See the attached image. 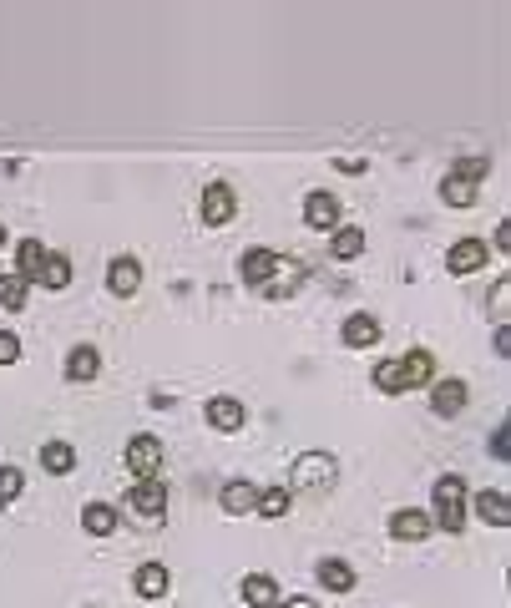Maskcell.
Masks as SVG:
<instances>
[{
    "mask_svg": "<svg viewBox=\"0 0 511 608\" xmlns=\"http://www.w3.org/2000/svg\"><path fill=\"white\" fill-rule=\"evenodd\" d=\"M486 173H491L486 158H461V163L441 178V198H446L451 208H471V203H476V178H486Z\"/></svg>",
    "mask_w": 511,
    "mask_h": 608,
    "instance_id": "6da1fadb",
    "label": "cell"
},
{
    "mask_svg": "<svg viewBox=\"0 0 511 608\" xmlns=\"http://www.w3.org/2000/svg\"><path fill=\"white\" fill-rule=\"evenodd\" d=\"M431 502H436V522H441L446 532H461V527H466V482H461L456 472H446V477L436 482Z\"/></svg>",
    "mask_w": 511,
    "mask_h": 608,
    "instance_id": "7a4b0ae2",
    "label": "cell"
},
{
    "mask_svg": "<svg viewBox=\"0 0 511 608\" xmlns=\"http://www.w3.org/2000/svg\"><path fill=\"white\" fill-rule=\"evenodd\" d=\"M127 467H132V477L137 482H162V441L157 436H132L127 441Z\"/></svg>",
    "mask_w": 511,
    "mask_h": 608,
    "instance_id": "3957f363",
    "label": "cell"
},
{
    "mask_svg": "<svg viewBox=\"0 0 511 608\" xmlns=\"http://www.w3.org/2000/svg\"><path fill=\"white\" fill-rule=\"evenodd\" d=\"M294 487L299 492H324L334 487V456L329 451H304L294 462Z\"/></svg>",
    "mask_w": 511,
    "mask_h": 608,
    "instance_id": "277c9868",
    "label": "cell"
},
{
    "mask_svg": "<svg viewBox=\"0 0 511 608\" xmlns=\"http://www.w3.org/2000/svg\"><path fill=\"white\" fill-rule=\"evenodd\" d=\"M198 213H203V228H223V223L238 213V193H233V183H208Z\"/></svg>",
    "mask_w": 511,
    "mask_h": 608,
    "instance_id": "5b68a950",
    "label": "cell"
},
{
    "mask_svg": "<svg viewBox=\"0 0 511 608\" xmlns=\"http://www.w3.org/2000/svg\"><path fill=\"white\" fill-rule=\"evenodd\" d=\"M127 512H132L137 522L167 517V487H162V482H137V487L127 492Z\"/></svg>",
    "mask_w": 511,
    "mask_h": 608,
    "instance_id": "8992f818",
    "label": "cell"
},
{
    "mask_svg": "<svg viewBox=\"0 0 511 608\" xmlns=\"http://www.w3.org/2000/svg\"><path fill=\"white\" fill-rule=\"evenodd\" d=\"M284 269V254H274V249H248L243 259H238V274H243V284H264L269 274H279Z\"/></svg>",
    "mask_w": 511,
    "mask_h": 608,
    "instance_id": "52a82bcc",
    "label": "cell"
},
{
    "mask_svg": "<svg viewBox=\"0 0 511 608\" xmlns=\"http://www.w3.org/2000/svg\"><path fill=\"white\" fill-rule=\"evenodd\" d=\"M304 223L319 228V234H324V228H339V198L324 193V188H314V193L304 198Z\"/></svg>",
    "mask_w": 511,
    "mask_h": 608,
    "instance_id": "ba28073f",
    "label": "cell"
},
{
    "mask_svg": "<svg viewBox=\"0 0 511 608\" xmlns=\"http://www.w3.org/2000/svg\"><path fill=\"white\" fill-rule=\"evenodd\" d=\"M395 365H400V386H405V391L431 386V375H436V355H431V350H410V355L395 360Z\"/></svg>",
    "mask_w": 511,
    "mask_h": 608,
    "instance_id": "9c48e42d",
    "label": "cell"
},
{
    "mask_svg": "<svg viewBox=\"0 0 511 608\" xmlns=\"http://www.w3.org/2000/svg\"><path fill=\"white\" fill-rule=\"evenodd\" d=\"M390 538H400V543H420L425 532H431V517L425 512H415V507H400V512H390Z\"/></svg>",
    "mask_w": 511,
    "mask_h": 608,
    "instance_id": "30bf717a",
    "label": "cell"
},
{
    "mask_svg": "<svg viewBox=\"0 0 511 608\" xmlns=\"http://www.w3.org/2000/svg\"><path fill=\"white\" fill-rule=\"evenodd\" d=\"M137 284H142V264H137L132 254H117V259L107 264V289L127 299V294H137Z\"/></svg>",
    "mask_w": 511,
    "mask_h": 608,
    "instance_id": "8fae6325",
    "label": "cell"
},
{
    "mask_svg": "<svg viewBox=\"0 0 511 608\" xmlns=\"http://www.w3.org/2000/svg\"><path fill=\"white\" fill-rule=\"evenodd\" d=\"M238 593H243V603H248V608H279V598H284V593H279V583H274L269 573H248Z\"/></svg>",
    "mask_w": 511,
    "mask_h": 608,
    "instance_id": "7c38bea8",
    "label": "cell"
},
{
    "mask_svg": "<svg viewBox=\"0 0 511 608\" xmlns=\"http://www.w3.org/2000/svg\"><path fill=\"white\" fill-rule=\"evenodd\" d=\"M243 421H248L243 401H233V396H213V401H208V426H213V431L228 436V431H238Z\"/></svg>",
    "mask_w": 511,
    "mask_h": 608,
    "instance_id": "4fadbf2b",
    "label": "cell"
},
{
    "mask_svg": "<svg viewBox=\"0 0 511 608\" xmlns=\"http://www.w3.org/2000/svg\"><path fill=\"white\" fill-rule=\"evenodd\" d=\"M132 588H137V598H167V588H173V573H167L162 563H142V568L132 573Z\"/></svg>",
    "mask_w": 511,
    "mask_h": 608,
    "instance_id": "5bb4252c",
    "label": "cell"
},
{
    "mask_svg": "<svg viewBox=\"0 0 511 608\" xmlns=\"http://www.w3.org/2000/svg\"><path fill=\"white\" fill-rule=\"evenodd\" d=\"M446 264H451V274H476L486 264V244L481 239H456L451 254H446Z\"/></svg>",
    "mask_w": 511,
    "mask_h": 608,
    "instance_id": "9a60e30c",
    "label": "cell"
},
{
    "mask_svg": "<svg viewBox=\"0 0 511 608\" xmlns=\"http://www.w3.org/2000/svg\"><path fill=\"white\" fill-rule=\"evenodd\" d=\"M476 517L491 522V527H511V497H506L501 487L481 492V497H476Z\"/></svg>",
    "mask_w": 511,
    "mask_h": 608,
    "instance_id": "2e32d148",
    "label": "cell"
},
{
    "mask_svg": "<svg viewBox=\"0 0 511 608\" xmlns=\"http://www.w3.org/2000/svg\"><path fill=\"white\" fill-rule=\"evenodd\" d=\"M218 502H223L228 517H243V512L259 507V487H253V482H228V487L218 492Z\"/></svg>",
    "mask_w": 511,
    "mask_h": 608,
    "instance_id": "e0dca14e",
    "label": "cell"
},
{
    "mask_svg": "<svg viewBox=\"0 0 511 608\" xmlns=\"http://www.w3.org/2000/svg\"><path fill=\"white\" fill-rule=\"evenodd\" d=\"M117 522H122V512H117L112 502H87V512H81V527H87L92 538H107V532H117Z\"/></svg>",
    "mask_w": 511,
    "mask_h": 608,
    "instance_id": "ac0fdd59",
    "label": "cell"
},
{
    "mask_svg": "<svg viewBox=\"0 0 511 608\" xmlns=\"http://www.w3.org/2000/svg\"><path fill=\"white\" fill-rule=\"evenodd\" d=\"M466 406V386H461V380H436V386H431V411L436 416H456Z\"/></svg>",
    "mask_w": 511,
    "mask_h": 608,
    "instance_id": "d6986e66",
    "label": "cell"
},
{
    "mask_svg": "<svg viewBox=\"0 0 511 608\" xmlns=\"http://www.w3.org/2000/svg\"><path fill=\"white\" fill-rule=\"evenodd\" d=\"M102 370V355H97V345H76L71 355H66V380H76V386H81V380H92Z\"/></svg>",
    "mask_w": 511,
    "mask_h": 608,
    "instance_id": "ffe728a7",
    "label": "cell"
},
{
    "mask_svg": "<svg viewBox=\"0 0 511 608\" xmlns=\"http://www.w3.org/2000/svg\"><path fill=\"white\" fill-rule=\"evenodd\" d=\"M41 467H46L51 477H66V472L76 467V446H71V441H46V446H41Z\"/></svg>",
    "mask_w": 511,
    "mask_h": 608,
    "instance_id": "44dd1931",
    "label": "cell"
},
{
    "mask_svg": "<svg viewBox=\"0 0 511 608\" xmlns=\"http://www.w3.org/2000/svg\"><path fill=\"white\" fill-rule=\"evenodd\" d=\"M339 335H345V345L365 350V345H375V340H380V320H375V315H350Z\"/></svg>",
    "mask_w": 511,
    "mask_h": 608,
    "instance_id": "7402d4cb",
    "label": "cell"
},
{
    "mask_svg": "<svg viewBox=\"0 0 511 608\" xmlns=\"http://www.w3.org/2000/svg\"><path fill=\"white\" fill-rule=\"evenodd\" d=\"M319 583H324L329 593H350V588H355V568L339 563V558H324V563H319Z\"/></svg>",
    "mask_w": 511,
    "mask_h": 608,
    "instance_id": "603a6c76",
    "label": "cell"
},
{
    "mask_svg": "<svg viewBox=\"0 0 511 608\" xmlns=\"http://www.w3.org/2000/svg\"><path fill=\"white\" fill-rule=\"evenodd\" d=\"M41 264H46V249H41L36 239H21V249H16V274H21L26 284H36V279H41Z\"/></svg>",
    "mask_w": 511,
    "mask_h": 608,
    "instance_id": "cb8c5ba5",
    "label": "cell"
},
{
    "mask_svg": "<svg viewBox=\"0 0 511 608\" xmlns=\"http://www.w3.org/2000/svg\"><path fill=\"white\" fill-rule=\"evenodd\" d=\"M329 254H334V259H355V254H365V228H334Z\"/></svg>",
    "mask_w": 511,
    "mask_h": 608,
    "instance_id": "d4e9b609",
    "label": "cell"
},
{
    "mask_svg": "<svg viewBox=\"0 0 511 608\" xmlns=\"http://www.w3.org/2000/svg\"><path fill=\"white\" fill-rule=\"evenodd\" d=\"M26 294L31 284L21 274H0V310H26Z\"/></svg>",
    "mask_w": 511,
    "mask_h": 608,
    "instance_id": "484cf974",
    "label": "cell"
},
{
    "mask_svg": "<svg viewBox=\"0 0 511 608\" xmlns=\"http://www.w3.org/2000/svg\"><path fill=\"white\" fill-rule=\"evenodd\" d=\"M289 507H294V492L289 487H269V492H259V517H289Z\"/></svg>",
    "mask_w": 511,
    "mask_h": 608,
    "instance_id": "4316f807",
    "label": "cell"
},
{
    "mask_svg": "<svg viewBox=\"0 0 511 608\" xmlns=\"http://www.w3.org/2000/svg\"><path fill=\"white\" fill-rule=\"evenodd\" d=\"M36 284H46V289H66V284H71V259H66V254H46Z\"/></svg>",
    "mask_w": 511,
    "mask_h": 608,
    "instance_id": "83f0119b",
    "label": "cell"
},
{
    "mask_svg": "<svg viewBox=\"0 0 511 608\" xmlns=\"http://www.w3.org/2000/svg\"><path fill=\"white\" fill-rule=\"evenodd\" d=\"M375 386H380L385 396H405V386H400V365H395V360H380V365H375Z\"/></svg>",
    "mask_w": 511,
    "mask_h": 608,
    "instance_id": "f1b7e54d",
    "label": "cell"
},
{
    "mask_svg": "<svg viewBox=\"0 0 511 608\" xmlns=\"http://www.w3.org/2000/svg\"><path fill=\"white\" fill-rule=\"evenodd\" d=\"M21 487H26V477H21L16 467H0V507L16 502V497H21Z\"/></svg>",
    "mask_w": 511,
    "mask_h": 608,
    "instance_id": "f546056e",
    "label": "cell"
},
{
    "mask_svg": "<svg viewBox=\"0 0 511 608\" xmlns=\"http://www.w3.org/2000/svg\"><path fill=\"white\" fill-rule=\"evenodd\" d=\"M21 360V340L11 330H0V365H16Z\"/></svg>",
    "mask_w": 511,
    "mask_h": 608,
    "instance_id": "4dcf8cb0",
    "label": "cell"
},
{
    "mask_svg": "<svg viewBox=\"0 0 511 608\" xmlns=\"http://www.w3.org/2000/svg\"><path fill=\"white\" fill-rule=\"evenodd\" d=\"M506 294H511V284H506V279H496V289H491V315H496V320L506 315Z\"/></svg>",
    "mask_w": 511,
    "mask_h": 608,
    "instance_id": "1f68e13d",
    "label": "cell"
},
{
    "mask_svg": "<svg viewBox=\"0 0 511 608\" xmlns=\"http://www.w3.org/2000/svg\"><path fill=\"white\" fill-rule=\"evenodd\" d=\"M491 350H496L501 360L511 355V330H506V325H496V335H491Z\"/></svg>",
    "mask_w": 511,
    "mask_h": 608,
    "instance_id": "d6a6232c",
    "label": "cell"
},
{
    "mask_svg": "<svg viewBox=\"0 0 511 608\" xmlns=\"http://www.w3.org/2000/svg\"><path fill=\"white\" fill-rule=\"evenodd\" d=\"M491 456H506V426L491 431Z\"/></svg>",
    "mask_w": 511,
    "mask_h": 608,
    "instance_id": "836d02e7",
    "label": "cell"
},
{
    "mask_svg": "<svg viewBox=\"0 0 511 608\" xmlns=\"http://www.w3.org/2000/svg\"><path fill=\"white\" fill-rule=\"evenodd\" d=\"M279 608H319L314 598H279Z\"/></svg>",
    "mask_w": 511,
    "mask_h": 608,
    "instance_id": "e575fe53",
    "label": "cell"
},
{
    "mask_svg": "<svg viewBox=\"0 0 511 608\" xmlns=\"http://www.w3.org/2000/svg\"><path fill=\"white\" fill-rule=\"evenodd\" d=\"M0 244H6V223H0Z\"/></svg>",
    "mask_w": 511,
    "mask_h": 608,
    "instance_id": "d590c367",
    "label": "cell"
}]
</instances>
